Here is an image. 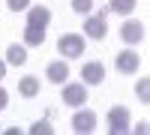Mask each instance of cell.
Wrapping results in <instances>:
<instances>
[{"label":"cell","instance_id":"cell-3","mask_svg":"<svg viewBox=\"0 0 150 135\" xmlns=\"http://www.w3.org/2000/svg\"><path fill=\"white\" fill-rule=\"evenodd\" d=\"M57 51L63 57H81L84 54V36L81 33H63L57 39Z\"/></svg>","mask_w":150,"mask_h":135},{"label":"cell","instance_id":"cell-19","mask_svg":"<svg viewBox=\"0 0 150 135\" xmlns=\"http://www.w3.org/2000/svg\"><path fill=\"white\" fill-rule=\"evenodd\" d=\"M6 105H9V93H6L3 87H0V111H3V108H6Z\"/></svg>","mask_w":150,"mask_h":135},{"label":"cell","instance_id":"cell-10","mask_svg":"<svg viewBox=\"0 0 150 135\" xmlns=\"http://www.w3.org/2000/svg\"><path fill=\"white\" fill-rule=\"evenodd\" d=\"M45 78L51 81V84H66V78H69V66H66V60H54V63H48Z\"/></svg>","mask_w":150,"mask_h":135},{"label":"cell","instance_id":"cell-4","mask_svg":"<svg viewBox=\"0 0 150 135\" xmlns=\"http://www.w3.org/2000/svg\"><path fill=\"white\" fill-rule=\"evenodd\" d=\"M114 66H117V72H123V75H135L138 66H141V54L132 51V48H126V51H120L114 57Z\"/></svg>","mask_w":150,"mask_h":135},{"label":"cell","instance_id":"cell-17","mask_svg":"<svg viewBox=\"0 0 150 135\" xmlns=\"http://www.w3.org/2000/svg\"><path fill=\"white\" fill-rule=\"evenodd\" d=\"M42 132H45V135H51V132H54V126L48 123V120H36V123L30 126V135H42Z\"/></svg>","mask_w":150,"mask_h":135},{"label":"cell","instance_id":"cell-13","mask_svg":"<svg viewBox=\"0 0 150 135\" xmlns=\"http://www.w3.org/2000/svg\"><path fill=\"white\" fill-rule=\"evenodd\" d=\"M42 42H45V27L27 24V27H24V45H42Z\"/></svg>","mask_w":150,"mask_h":135},{"label":"cell","instance_id":"cell-5","mask_svg":"<svg viewBox=\"0 0 150 135\" xmlns=\"http://www.w3.org/2000/svg\"><path fill=\"white\" fill-rule=\"evenodd\" d=\"M63 102L72 108H81L87 102V84H63Z\"/></svg>","mask_w":150,"mask_h":135},{"label":"cell","instance_id":"cell-16","mask_svg":"<svg viewBox=\"0 0 150 135\" xmlns=\"http://www.w3.org/2000/svg\"><path fill=\"white\" fill-rule=\"evenodd\" d=\"M93 0H72V9L75 12H78V15H90V12H93Z\"/></svg>","mask_w":150,"mask_h":135},{"label":"cell","instance_id":"cell-2","mask_svg":"<svg viewBox=\"0 0 150 135\" xmlns=\"http://www.w3.org/2000/svg\"><path fill=\"white\" fill-rule=\"evenodd\" d=\"M132 129V117H129V108L123 105H114L108 111V132L111 135H126Z\"/></svg>","mask_w":150,"mask_h":135},{"label":"cell","instance_id":"cell-7","mask_svg":"<svg viewBox=\"0 0 150 135\" xmlns=\"http://www.w3.org/2000/svg\"><path fill=\"white\" fill-rule=\"evenodd\" d=\"M81 78H84V84H102L105 81V66L99 63V60H90V63H84L81 66Z\"/></svg>","mask_w":150,"mask_h":135},{"label":"cell","instance_id":"cell-18","mask_svg":"<svg viewBox=\"0 0 150 135\" xmlns=\"http://www.w3.org/2000/svg\"><path fill=\"white\" fill-rule=\"evenodd\" d=\"M6 6H9L12 12H24V9L30 6V0H6Z\"/></svg>","mask_w":150,"mask_h":135},{"label":"cell","instance_id":"cell-1","mask_svg":"<svg viewBox=\"0 0 150 135\" xmlns=\"http://www.w3.org/2000/svg\"><path fill=\"white\" fill-rule=\"evenodd\" d=\"M108 9H102V12H90L87 15V21H84V36L87 39H93V42H99V39H105V33H108Z\"/></svg>","mask_w":150,"mask_h":135},{"label":"cell","instance_id":"cell-6","mask_svg":"<svg viewBox=\"0 0 150 135\" xmlns=\"http://www.w3.org/2000/svg\"><path fill=\"white\" fill-rule=\"evenodd\" d=\"M120 39L126 42V45H138V42L144 39V24H141V21H123Z\"/></svg>","mask_w":150,"mask_h":135},{"label":"cell","instance_id":"cell-11","mask_svg":"<svg viewBox=\"0 0 150 135\" xmlns=\"http://www.w3.org/2000/svg\"><path fill=\"white\" fill-rule=\"evenodd\" d=\"M24 63H27V51H24V45L12 42L6 48V66H24Z\"/></svg>","mask_w":150,"mask_h":135},{"label":"cell","instance_id":"cell-12","mask_svg":"<svg viewBox=\"0 0 150 135\" xmlns=\"http://www.w3.org/2000/svg\"><path fill=\"white\" fill-rule=\"evenodd\" d=\"M18 93L24 96V99H33V96L39 93V78H36V75H24L18 81Z\"/></svg>","mask_w":150,"mask_h":135},{"label":"cell","instance_id":"cell-15","mask_svg":"<svg viewBox=\"0 0 150 135\" xmlns=\"http://www.w3.org/2000/svg\"><path fill=\"white\" fill-rule=\"evenodd\" d=\"M135 93H138L141 102H150V81H147V78H138V84H135Z\"/></svg>","mask_w":150,"mask_h":135},{"label":"cell","instance_id":"cell-14","mask_svg":"<svg viewBox=\"0 0 150 135\" xmlns=\"http://www.w3.org/2000/svg\"><path fill=\"white\" fill-rule=\"evenodd\" d=\"M135 9V0H108V12H117V15H129Z\"/></svg>","mask_w":150,"mask_h":135},{"label":"cell","instance_id":"cell-20","mask_svg":"<svg viewBox=\"0 0 150 135\" xmlns=\"http://www.w3.org/2000/svg\"><path fill=\"white\" fill-rule=\"evenodd\" d=\"M0 78H6V60H0Z\"/></svg>","mask_w":150,"mask_h":135},{"label":"cell","instance_id":"cell-8","mask_svg":"<svg viewBox=\"0 0 150 135\" xmlns=\"http://www.w3.org/2000/svg\"><path fill=\"white\" fill-rule=\"evenodd\" d=\"M72 129H75V132H81V135L93 132V129H96V114H93V111H87V108H78V114L72 117Z\"/></svg>","mask_w":150,"mask_h":135},{"label":"cell","instance_id":"cell-9","mask_svg":"<svg viewBox=\"0 0 150 135\" xmlns=\"http://www.w3.org/2000/svg\"><path fill=\"white\" fill-rule=\"evenodd\" d=\"M24 12H27V24H33V27H48L51 24V9L48 6H27Z\"/></svg>","mask_w":150,"mask_h":135}]
</instances>
